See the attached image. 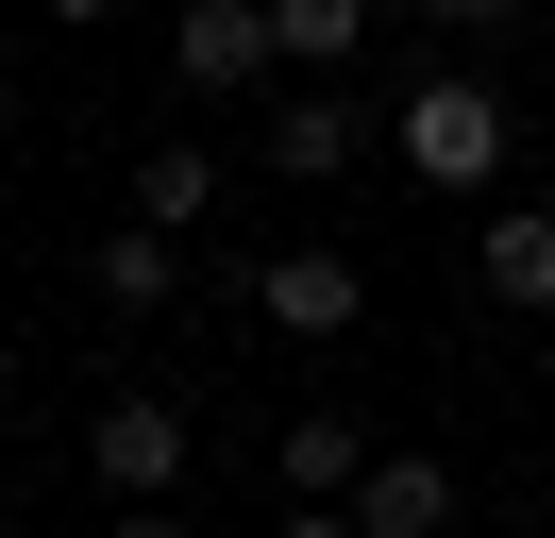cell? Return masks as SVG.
Returning <instances> with one entry per match:
<instances>
[{"label":"cell","mask_w":555,"mask_h":538,"mask_svg":"<svg viewBox=\"0 0 555 538\" xmlns=\"http://www.w3.org/2000/svg\"><path fill=\"white\" fill-rule=\"evenodd\" d=\"M371 17H387V0H270V51H286V67H353Z\"/></svg>","instance_id":"10"},{"label":"cell","mask_w":555,"mask_h":538,"mask_svg":"<svg viewBox=\"0 0 555 538\" xmlns=\"http://www.w3.org/2000/svg\"><path fill=\"white\" fill-rule=\"evenodd\" d=\"M270 0H185V17H169V85L185 101H253V85H270Z\"/></svg>","instance_id":"3"},{"label":"cell","mask_w":555,"mask_h":538,"mask_svg":"<svg viewBox=\"0 0 555 538\" xmlns=\"http://www.w3.org/2000/svg\"><path fill=\"white\" fill-rule=\"evenodd\" d=\"M135 219L152 235H203L219 219V152H135Z\"/></svg>","instance_id":"11"},{"label":"cell","mask_w":555,"mask_h":538,"mask_svg":"<svg viewBox=\"0 0 555 538\" xmlns=\"http://www.w3.org/2000/svg\"><path fill=\"white\" fill-rule=\"evenodd\" d=\"M118 538H185V504H118Z\"/></svg>","instance_id":"14"},{"label":"cell","mask_w":555,"mask_h":538,"mask_svg":"<svg viewBox=\"0 0 555 538\" xmlns=\"http://www.w3.org/2000/svg\"><path fill=\"white\" fill-rule=\"evenodd\" d=\"M438 34H505V17H539V0H421Z\"/></svg>","instance_id":"12"},{"label":"cell","mask_w":555,"mask_h":538,"mask_svg":"<svg viewBox=\"0 0 555 538\" xmlns=\"http://www.w3.org/2000/svg\"><path fill=\"white\" fill-rule=\"evenodd\" d=\"M85 454H102L118 504H169V488H185V404H169V387H118L102 421H85Z\"/></svg>","instance_id":"4"},{"label":"cell","mask_w":555,"mask_h":538,"mask_svg":"<svg viewBox=\"0 0 555 538\" xmlns=\"http://www.w3.org/2000/svg\"><path fill=\"white\" fill-rule=\"evenodd\" d=\"M51 17H118V0H51Z\"/></svg>","instance_id":"15"},{"label":"cell","mask_w":555,"mask_h":538,"mask_svg":"<svg viewBox=\"0 0 555 538\" xmlns=\"http://www.w3.org/2000/svg\"><path fill=\"white\" fill-rule=\"evenodd\" d=\"M472 286L505 303V320H555V202H488V235H472Z\"/></svg>","instance_id":"6"},{"label":"cell","mask_w":555,"mask_h":538,"mask_svg":"<svg viewBox=\"0 0 555 538\" xmlns=\"http://www.w3.org/2000/svg\"><path fill=\"white\" fill-rule=\"evenodd\" d=\"M387 168L438 185V202H488L505 185V85H488V67H421V85L387 101Z\"/></svg>","instance_id":"1"},{"label":"cell","mask_w":555,"mask_h":538,"mask_svg":"<svg viewBox=\"0 0 555 538\" xmlns=\"http://www.w3.org/2000/svg\"><path fill=\"white\" fill-rule=\"evenodd\" d=\"M270 538H371V522H353V504H286Z\"/></svg>","instance_id":"13"},{"label":"cell","mask_w":555,"mask_h":538,"mask_svg":"<svg viewBox=\"0 0 555 538\" xmlns=\"http://www.w3.org/2000/svg\"><path fill=\"white\" fill-rule=\"evenodd\" d=\"M371 152H387V118L337 85V67H304V85L270 101V134H253V168H286V185H353Z\"/></svg>","instance_id":"2"},{"label":"cell","mask_w":555,"mask_h":538,"mask_svg":"<svg viewBox=\"0 0 555 538\" xmlns=\"http://www.w3.org/2000/svg\"><path fill=\"white\" fill-rule=\"evenodd\" d=\"M253 320H270V336H353V320H371V269H353L337 235H320V253H270V269H253Z\"/></svg>","instance_id":"5"},{"label":"cell","mask_w":555,"mask_h":538,"mask_svg":"<svg viewBox=\"0 0 555 538\" xmlns=\"http://www.w3.org/2000/svg\"><path fill=\"white\" fill-rule=\"evenodd\" d=\"M353 522L371 538H454V454H371L353 471Z\"/></svg>","instance_id":"9"},{"label":"cell","mask_w":555,"mask_h":538,"mask_svg":"<svg viewBox=\"0 0 555 538\" xmlns=\"http://www.w3.org/2000/svg\"><path fill=\"white\" fill-rule=\"evenodd\" d=\"M85 286H102V320H169V303H185V235H152V219H118L102 253H85Z\"/></svg>","instance_id":"8"},{"label":"cell","mask_w":555,"mask_h":538,"mask_svg":"<svg viewBox=\"0 0 555 538\" xmlns=\"http://www.w3.org/2000/svg\"><path fill=\"white\" fill-rule=\"evenodd\" d=\"M387 437L371 421H337V404H304V421H270V488L286 504H353V471H371Z\"/></svg>","instance_id":"7"}]
</instances>
